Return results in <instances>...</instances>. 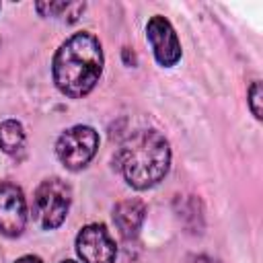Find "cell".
Here are the masks:
<instances>
[{
    "label": "cell",
    "mask_w": 263,
    "mask_h": 263,
    "mask_svg": "<svg viewBox=\"0 0 263 263\" xmlns=\"http://www.w3.org/2000/svg\"><path fill=\"white\" fill-rule=\"evenodd\" d=\"M27 222V201L14 183H0V232L18 236Z\"/></svg>",
    "instance_id": "cell-7"
},
{
    "label": "cell",
    "mask_w": 263,
    "mask_h": 263,
    "mask_svg": "<svg viewBox=\"0 0 263 263\" xmlns=\"http://www.w3.org/2000/svg\"><path fill=\"white\" fill-rule=\"evenodd\" d=\"M97 148H99V136L88 125H74L66 129L55 144L58 158L70 171H78L84 164H88Z\"/></svg>",
    "instance_id": "cell-4"
},
{
    "label": "cell",
    "mask_w": 263,
    "mask_h": 263,
    "mask_svg": "<svg viewBox=\"0 0 263 263\" xmlns=\"http://www.w3.org/2000/svg\"><path fill=\"white\" fill-rule=\"evenodd\" d=\"M23 142H25V132L18 121L8 119V121L0 123V148L6 154H14L16 150H21Z\"/></svg>",
    "instance_id": "cell-9"
},
{
    "label": "cell",
    "mask_w": 263,
    "mask_h": 263,
    "mask_svg": "<svg viewBox=\"0 0 263 263\" xmlns=\"http://www.w3.org/2000/svg\"><path fill=\"white\" fill-rule=\"evenodd\" d=\"M70 201H72V191L62 179L43 181L37 187L33 201V212L39 226L45 230L58 228L68 216Z\"/></svg>",
    "instance_id": "cell-3"
},
{
    "label": "cell",
    "mask_w": 263,
    "mask_h": 263,
    "mask_svg": "<svg viewBox=\"0 0 263 263\" xmlns=\"http://www.w3.org/2000/svg\"><path fill=\"white\" fill-rule=\"evenodd\" d=\"M189 263H218V261L212 259V257H208V255H197V257H191Z\"/></svg>",
    "instance_id": "cell-12"
},
{
    "label": "cell",
    "mask_w": 263,
    "mask_h": 263,
    "mask_svg": "<svg viewBox=\"0 0 263 263\" xmlns=\"http://www.w3.org/2000/svg\"><path fill=\"white\" fill-rule=\"evenodd\" d=\"M51 72L55 86L64 95L72 99L88 95L103 72V49L99 39L86 31L74 33L55 51Z\"/></svg>",
    "instance_id": "cell-1"
},
{
    "label": "cell",
    "mask_w": 263,
    "mask_h": 263,
    "mask_svg": "<svg viewBox=\"0 0 263 263\" xmlns=\"http://www.w3.org/2000/svg\"><path fill=\"white\" fill-rule=\"evenodd\" d=\"M14 263H43L39 257H35V255H25V257H21V259H16Z\"/></svg>",
    "instance_id": "cell-13"
},
{
    "label": "cell",
    "mask_w": 263,
    "mask_h": 263,
    "mask_svg": "<svg viewBox=\"0 0 263 263\" xmlns=\"http://www.w3.org/2000/svg\"><path fill=\"white\" fill-rule=\"evenodd\" d=\"M62 263H76V261H62Z\"/></svg>",
    "instance_id": "cell-14"
},
{
    "label": "cell",
    "mask_w": 263,
    "mask_h": 263,
    "mask_svg": "<svg viewBox=\"0 0 263 263\" xmlns=\"http://www.w3.org/2000/svg\"><path fill=\"white\" fill-rule=\"evenodd\" d=\"M144 218H146V205L142 199H136V197L119 201L113 210V222L121 232V236L125 238H132L138 234Z\"/></svg>",
    "instance_id": "cell-8"
},
{
    "label": "cell",
    "mask_w": 263,
    "mask_h": 263,
    "mask_svg": "<svg viewBox=\"0 0 263 263\" xmlns=\"http://www.w3.org/2000/svg\"><path fill=\"white\" fill-rule=\"evenodd\" d=\"M249 107L253 111V115L257 119H261V84L253 82L251 90H249Z\"/></svg>",
    "instance_id": "cell-11"
},
{
    "label": "cell",
    "mask_w": 263,
    "mask_h": 263,
    "mask_svg": "<svg viewBox=\"0 0 263 263\" xmlns=\"http://www.w3.org/2000/svg\"><path fill=\"white\" fill-rule=\"evenodd\" d=\"M76 253L82 263H113L117 247L103 224H88L76 236Z\"/></svg>",
    "instance_id": "cell-5"
},
{
    "label": "cell",
    "mask_w": 263,
    "mask_h": 263,
    "mask_svg": "<svg viewBox=\"0 0 263 263\" xmlns=\"http://www.w3.org/2000/svg\"><path fill=\"white\" fill-rule=\"evenodd\" d=\"M146 35L160 66H175L181 60V43L177 39L175 29L164 16H152L146 25Z\"/></svg>",
    "instance_id": "cell-6"
},
{
    "label": "cell",
    "mask_w": 263,
    "mask_h": 263,
    "mask_svg": "<svg viewBox=\"0 0 263 263\" xmlns=\"http://www.w3.org/2000/svg\"><path fill=\"white\" fill-rule=\"evenodd\" d=\"M117 164L123 179L136 189H148L160 183L171 164V148L156 129L132 134L117 152Z\"/></svg>",
    "instance_id": "cell-2"
},
{
    "label": "cell",
    "mask_w": 263,
    "mask_h": 263,
    "mask_svg": "<svg viewBox=\"0 0 263 263\" xmlns=\"http://www.w3.org/2000/svg\"><path fill=\"white\" fill-rule=\"evenodd\" d=\"M37 10L43 16H62L68 14V21H76L78 14L84 10L82 2H37Z\"/></svg>",
    "instance_id": "cell-10"
}]
</instances>
